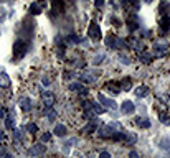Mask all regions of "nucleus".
I'll return each instance as SVG.
<instances>
[{
	"label": "nucleus",
	"mask_w": 170,
	"mask_h": 158,
	"mask_svg": "<svg viewBox=\"0 0 170 158\" xmlns=\"http://www.w3.org/2000/svg\"><path fill=\"white\" fill-rule=\"evenodd\" d=\"M28 40H25V38H18V40H15V43H13V58L15 60H18V58H23L28 53Z\"/></svg>",
	"instance_id": "obj_1"
},
{
	"label": "nucleus",
	"mask_w": 170,
	"mask_h": 158,
	"mask_svg": "<svg viewBox=\"0 0 170 158\" xmlns=\"http://www.w3.org/2000/svg\"><path fill=\"white\" fill-rule=\"evenodd\" d=\"M106 45L109 46V48H112V49H126L127 48V41H126V40L119 38V36H112V35L107 36Z\"/></svg>",
	"instance_id": "obj_2"
},
{
	"label": "nucleus",
	"mask_w": 170,
	"mask_h": 158,
	"mask_svg": "<svg viewBox=\"0 0 170 158\" xmlns=\"http://www.w3.org/2000/svg\"><path fill=\"white\" fill-rule=\"evenodd\" d=\"M167 51H169V43L167 41H155L152 46V56L155 58H162L167 54Z\"/></svg>",
	"instance_id": "obj_3"
},
{
	"label": "nucleus",
	"mask_w": 170,
	"mask_h": 158,
	"mask_svg": "<svg viewBox=\"0 0 170 158\" xmlns=\"http://www.w3.org/2000/svg\"><path fill=\"white\" fill-rule=\"evenodd\" d=\"M88 36L91 40H101V36H103V33H101V26L98 23H96L94 20L89 23L88 26Z\"/></svg>",
	"instance_id": "obj_4"
},
{
	"label": "nucleus",
	"mask_w": 170,
	"mask_h": 158,
	"mask_svg": "<svg viewBox=\"0 0 170 158\" xmlns=\"http://www.w3.org/2000/svg\"><path fill=\"white\" fill-rule=\"evenodd\" d=\"M32 36H33V23L30 18H27V20H23V26H21V38L30 41Z\"/></svg>",
	"instance_id": "obj_5"
},
{
	"label": "nucleus",
	"mask_w": 170,
	"mask_h": 158,
	"mask_svg": "<svg viewBox=\"0 0 170 158\" xmlns=\"http://www.w3.org/2000/svg\"><path fill=\"white\" fill-rule=\"evenodd\" d=\"M134 110H135V105L132 101H124L120 104V112L124 115H131V114H134Z\"/></svg>",
	"instance_id": "obj_6"
},
{
	"label": "nucleus",
	"mask_w": 170,
	"mask_h": 158,
	"mask_svg": "<svg viewBox=\"0 0 170 158\" xmlns=\"http://www.w3.org/2000/svg\"><path fill=\"white\" fill-rule=\"evenodd\" d=\"M69 91L78 92L79 96H86V94H88V89H86V86L81 84V82H71V84H69Z\"/></svg>",
	"instance_id": "obj_7"
},
{
	"label": "nucleus",
	"mask_w": 170,
	"mask_h": 158,
	"mask_svg": "<svg viewBox=\"0 0 170 158\" xmlns=\"http://www.w3.org/2000/svg\"><path fill=\"white\" fill-rule=\"evenodd\" d=\"M46 151V147L43 143H38V145H33L32 148L28 150V155H32V157H40V155H43Z\"/></svg>",
	"instance_id": "obj_8"
},
{
	"label": "nucleus",
	"mask_w": 170,
	"mask_h": 158,
	"mask_svg": "<svg viewBox=\"0 0 170 158\" xmlns=\"http://www.w3.org/2000/svg\"><path fill=\"white\" fill-rule=\"evenodd\" d=\"M33 107V101L30 97H21L20 99V109L23 110V112H30Z\"/></svg>",
	"instance_id": "obj_9"
},
{
	"label": "nucleus",
	"mask_w": 170,
	"mask_h": 158,
	"mask_svg": "<svg viewBox=\"0 0 170 158\" xmlns=\"http://www.w3.org/2000/svg\"><path fill=\"white\" fill-rule=\"evenodd\" d=\"M41 99H43V102H45V105H46V107H51V105L55 104V96L51 94L50 91L41 92Z\"/></svg>",
	"instance_id": "obj_10"
},
{
	"label": "nucleus",
	"mask_w": 170,
	"mask_h": 158,
	"mask_svg": "<svg viewBox=\"0 0 170 158\" xmlns=\"http://www.w3.org/2000/svg\"><path fill=\"white\" fill-rule=\"evenodd\" d=\"M112 134H114V129L111 125H104L99 129V137H103V138H111Z\"/></svg>",
	"instance_id": "obj_11"
},
{
	"label": "nucleus",
	"mask_w": 170,
	"mask_h": 158,
	"mask_svg": "<svg viewBox=\"0 0 170 158\" xmlns=\"http://www.w3.org/2000/svg\"><path fill=\"white\" fill-rule=\"evenodd\" d=\"M98 101H99L101 102V104H103V105H106V107H116V102H114L112 101V99H109V97H106V96H104V94H101V92H99V94H98Z\"/></svg>",
	"instance_id": "obj_12"
},
{
	"label": "nucleus",
	"mask_w": 170,
	"mask_h": 158,
	"mask_svg": "<svg viewBox=\"0 0 170 158\" xmlns=\"http://www.w3.org/2000/svg\"><path fill=\"white\" fill-rule=\"evenodd\" d=\"M45 117H46V120H48V122H53V120L58 117L56 110L53 109V105H51V107H46V109H45Z\"/></svg>",
	"instance_id": "obj_13"
},
{
	"label": "nucleus",
	"mask_w": 170,
	"mask_h": 158,
	"mask_svg": "<svg viewBox=\"0 0 170 158\" xmlns=\"http://www.w3.org/2000/svg\"><path fill=\"white\" fill-rule=\"evenodd\" d=\"M139 60H140L144 64H149L150 61H152V53H149V51H139Z\"/></svg>",
	"instance_id": "obj_14"
},
{
	"label": "nucleus",
	"mask_w": 170,
	"mask_h": 158,
	"mask_svg": "<svg viewBox=\"0 0 170 158\" xmlns=\"http://www.w3.org/2000/svg\"><path fill=\"white\" fill-rule=\"evenodd\" d=\"M55 135H58V137H66V134H68V129H66V125H63V123H58L56 127H55Z\"/></svg>",
	"instance_id": "obj_15"
},
{
	"label": "nucleus",
	"mask_w": 170,
	"mask_h": 158,
	"mask_svg": "<svg viewBox=\"0 0 170 158\" xmlns=\"http://www.w3.org/2000/svg\"><path fill=\"white\" fill-rule=\"evenodd\" d=\"M119 86H120V91H131L132 89V79L131 77H124Z\"/></svg>",
	"instance_id": "obj_16"
},
{
	"label": "nucleus",
	"mask_w": 170,
	"mask_h": 158,
	"mask_svg": "<svg viewBox=\"0 0 170 158\" xmlns=\"http://www.w3.org/2000/svg\"><path fill=\"white\" fill-rule=\"evenodd\" d=\"M127 46H131V48H134L135 51H140V49H142V41H140V40H135V38H129V41H127Z\"/></svg>",
	"instance_id": "obj_17"
},
{
	"label": "nucleus",
	"mask_w": 170,
	"mask_h": 158,
	"mask_svg": "<svg viewBox=\"0 0 170 158\" xmlns=\"http://www.w3.org/2000/svg\"><path fill=\"white\" fill-rule=\"evenodd\" d=\"M127 26H129V32L131 33H134L135 30L140 26V23H139V20H137V17H132L131 20H129V23H127Z\"/></svg>",
	"instance_id": "obj_18"
},
{
	"label": "nucleus",
	"mask_w": 170,
	"mask_h": 158,
	"mask_svg": "<svg viewBox=\"0 0 170 158\" xmlns=\"http://www.w3.org/2000/svg\"><path fill=\"white\" fill-rule=\"evenodd\" d=\"M124 142L127 145H134L137 142V135L132 134V132H127V134H124Z\"/></svg>",
	"instance_id": "obj_19"
},
{
	"label": "nucleus",
	"mask_w": 170,
	"mask_h": 158,
	"mask_svg": "<svg viewBox=\"0 0 170 158\" xmlns=\"http://www.w3.org/2000/svg\"><path fill=\"white\" fill-rule=\"evenodd\" d=\"M147 94H149V87H147V86H139V87L135 89V96H137V97H145Z\"/></svg>",
	"instance_id": "obj_20"
},
{
	"label": "nucleus",
	"mask_w": 170,
	"mask_h": 158,
	"mask_svg": "<svg viewBox=\"0 0 170 158\" xmlns=\"http://www.w3.org/2000/svg\"><path fill=\"white\" fill-rule=\"evenodd\" d=\"M41 10H43V7L38 4V2H35V4L30 5V13H32V15H40V13H41Z\"/></svg>",
	"instance_id": "obj_21"
},
{
	"label": "nucleus",
	"mask_w": 170,
	"mask_h": 158,
	"mask_svg": "<svg viewBox=\"0 0 170 158\" xmlns=\"http://www.w3.org/2000/svg\"><path fill=\"white\" fill-rule=\"evenodd\" d=\"M0 86H2V87H8V86H10V77H8V74L0 73Z\"/></svg>",
	"instance_id": "obj_22"
},
{
	"label": "nucleus",
	"mask_w": 170,
	"mask_h": 158,
	"mask_svg": "<svg viewBox=\"0 0 170 158\" xmlns=\"http://www.w3.org/2000/svg\"><path fill=\"white\" fill-rule=\"evenodd\" d=\"M94 130H98V123L96 122H89L88 125L84 127V129H83V132H84V134H92V132H94Z\"/></svg>",
	"instance_id": "obj_23"
},
{
	"label": "nucleus",
	"mask_w": 170,
	"mask_h": 158,
	"mask_svg": "<svg viewBox=\"0 0 170 158\" xmlns=\"http://www.w3.org/2000/svg\"><path fill=\"white\" fill-rule=\"evenodd\" d=\"M106 87L109 89L112 94H119V92H120V86H119V84H114V82H107Z\"/></svg>",
	"instance_id": "obj_24"
},
{
	"label": "nucleus",
	"mask_w": 170,
	"mask_h": 158,
	"mask_svg": "<svg viewBox=\"0 0 170 158\" xmlns=\"http://www.w3.org/2000/svg\"><path fill=\"white\" fill-rule=\"evenodd\" d=\"M5 127H7L8 130H13V129H15V120H13V115H10V117H7V119H5Z\"/></svg>",
	"instance_id": "obj_25"
},
{
	"label": "nucleus",
	"mask_w": 170,
	"mask_h": 158,
	"mask_svg": "<svg viewBox=\"0 0 170 158\" xmlns=\"http://www.w3.org/2000/svg\"><path fill=\"white\" fill-rule=\"evenodd\" d=\"M81 79H83L84 82H89V84H92V82L96 81L94 77H92V74H89V73H83V74H81Z\"/></svg>",
	"instance_id": "obj_26"
},
{
	"label": "nucleus",
	"mask_w": 170,
	"mask_h": 158,
	"mask_svg": "<svg viewBox=\"0 0 170 158\" xmlns=\"http://www.w3.org/2000/svg\"><path fill=\"white\" fill-rule=\"evenodd\" d=\"M91 110H92L94 114H104V112H106V109H104V107H101V105L94 104V102H92V107H91Z\"/></svg>",
	"instance_id": "obj_27"
},
{
	"label": "nucleus",
	"mask_w": 170,
	"mask_h": 158,
	"mask_svg": "<svg viewBox=\"0 0 170 158\" xmlns=\"http://www.w3.org/2000/svg\"><path fill=\"white\" fill-rule=\"evenodd\" d=\"M137 125H140L142 129H147V127H150V122L147 119H140V117H139V119H137Z\"/></svg>",
	"instance_id": "obj_28"
},
{
	"label": "nucleus",
	"mask_w": 170,
	"mask_h": 158,
	"mask_svg": "<svg viewBox=\"0 0 170 158\" xmlns=\"http://www.w3.org/2000/svg\"><path fill=\"white\" fill-rule=\"evenodd\" d=\"M27 130H28L30 134H35L36 130H38V127H36V123H33V122H30V123H27V127H25Z\"/></svg>",
	"instance_id": "obj_29"
},
{
	"label": "nucleus",
	"mask_w": 170,
	"mask_h": 158,
	"mask_svg": "<svg viewBox=\"0 0 170 158\" xmlns=\"http://www.w3.org/2000/svg\"><path fill=\"white\" fill-rule=\"evenodd\" d=\"M160 148H163V150H165V148H170V138H162V140H160Z\"/></svg>",
	"instance_id": "obj_30"
},
{
	"label": "nucleus",
	"mask_w": 170,
	"mask_h": 158,
	"mask_svg": "<svg viewBox=\"0 0 170 158\" xmlns=\"http://www.w3.org/2000/svg\"><path fill=\"white\" fill-rule=\"evenodd\" d=\"M160 122L162 123H165V125H170V117L169 115H165V114H160Z\"/></svg>",
	"instance_id": "obj_31"
},
{
	"label": "nucleus",
	"mask_w": 170,
	"mask_h": 158,
	"mask_svg": "<svg viewBox=\"0 0 170 158\" xmlns=\"http://www.w3.org/2000/svg\"><path fill=\"white\" fill-rule=\"evenodd\" d=\"M160 25H162V30H169L170 28V20L169 18H163V20L160 21Z\"/></svg>",
	"instance_id": "obj_32"
},
{
	"label": "nucleus",
	"mask_w": 170,
	"mask_h": 158,
	"mask_svg": "<svg viewBox=\"0 0 170 158\" xmlns=\"http://www.w3.org/2000/svg\"><path fill=\"white\" fill-rule=\"evenodd\" d=\"M41 142H43V143H46V142H51V134H50V132H45V134L41 135Z\"/></svg>",
	"instance_id": "obj_33"
},
{
	"label": "nucleus",
	"mask_w": 170,
	"mask_h": 158,
	"mask_svg": "<svg viewBox=\"0 0 170 158\" xmlns=\"http://www.w3.org/2000/svg\"><path fill=\"white\" fill-rule=\"evenodd\" d=\"M15 130V140H21V138H23V132H21V130H18V129H13Z\"/></svg>",
	"instance_id": "obj_34"
},
{
	"label": "nucleus",
	"mask_w": 170,
	"mask_h": 158,
	"mask_svg": "<svg viewBox=\"0 0 170 158\" xmlns=\"http://www.w3.org/2000/svg\"><path fill=\"white\" fill-rule=\"evenodd\" d=\"M68 43H71V45H73V43H79V38L76 35H69L68 36Z\"/></svg>",
	"instance_id": "obj_35"
},
{
	"label": "nucleus",
	"mask_w": 170,
	"mask_h": 158,
	"mask_svg": "<svg viewBox=\"0 0 170 158\" xmlns=\"http://www.w3.org/2000/svg\"><path fill=\"white\" fill-rule=\"evenodd\" d=\"M104 58H106L104 54H98V56L94 58V61H92V63H94V64H99L101 61H104Z\"/></svg>",
	"instance_id": "obj_36"
},
{
	"label": "nucleus",
	"mask_w": 170,
	"mask_h": 158,
	"mask_svg": "<svg viewBox=\"0 0 170 158\" xmlns=\"http://www.w3.org/2000/svg\"><path fill=\"white\" fill-rule=\"evenodd\" d=\"M94 115H96V114L92 112L91 109H88V112H86V119H88V120H94V119H92V117H94Z\"/></svg>",
	"instance_id": "obj_37"
},
{
	"label": "nucleus",
	"mask_w": 170,
	"mask_h": 158,
	"mask_svg": "<svg viewBox=\"0 0 170 158\" xmlns=\"http://www.w3.org/2000/svg\"><path fill=\"white\" fill-rule=\"evenodd\" d=\"M94 5H96L98 8H101V7L104 5V0H94Z\"/></svg>",
	"instance_id": "obj_38"
},
{
	"label": "nucleus",
	"mask_w": 170,
	"mask_h": 158,
	"mask_svg": "<svg viewBox=\"0 0 170 158\" xmlns=\"http://www.w3.org/2000/svg\"><path fill=\"white\" fill-rule=\"evenodd\" d=\"M120 63H124V64H131V60L126 56H120Z\"/></svg>",
	"instance_id": "obj_39"
},
{
	"label": "nucleus",
	"mask_w": 170,
	"mask_h": 158,
	"mask_svg": "<svg viewBox=\"0 0 170 158\" xmlns=\"http://www.w3.org/2000/svg\"><path fill=\"white\" fill-rule=\"evenodd\" d=\"M129 2H131V4L134 5V8H135V10L139 8V0H129Z\"/></svg>",
	"instance_id": "obj_40"
},
{
	"label": "nucleus",
	"mask_w": 170,
	"mask_h": 158,
	"mask_svg": "<svg viewBox=\"0 0 170 158\" xmlns=\"http://www.w3.org/2000/svg\"><path fill=\"white\" fill-rule=\"evenodd\" d=\"M99 157H103V158H109V157H111V153H109V151H101Z\"/></svg>",
	"instance_id": "obj_41"
},
{
	"label": "nucleus",
	"mask_w": 170,
	"mask_h": 158,
	"mask_svg": "<svg viewBox=\"0 0 170 158\" xmlns=\"http://www.w3.org/2000/svg\"><path fill=\"white\" fill-rule=\"evenodd\" d=\"M43 84H45V86H50V84H51L50 77H43Z\"/></svg>",
	"instance_id": "obj_42"
},
{
	"label": "nucleus",
	"mask_w": 170,
	"mask_h": 158,
	"mask_svg": "<svg viewBox=\"0 0 170 158\" xmlns=\"http://www.w3.org/2000/svg\"><path fill=\"white\" fill-rule=\"evenodd\" d=\"M5 155H7V150L4 147H0V157H5Z\"/></svg>",
	"instance_id": "obj_43"
},
{
	"label": "nucleus",
	"mask_w": 170,
	"mask_h": 158,
	"mask_svg": "<svg viewBox=\"0 0 170 158\" xmlns=\"http://www.w3.org/2000/svg\"><path fill=\"white\" fill-rule=\"evenodd\" d=\"M4 117H5V110H4V109H0V120L4 119Z\"/></svg>",
	"instance_id": "obj_44"
},
{
	"label": "nucleus",
	"mask_w": 170,
	"mask_h": 158,
	"mask_svg": "<svg viewBox=\"0 0 170 158\" xmlns=\"http://www.w3.org/2000/svg\"><path fill=\"white\" fill-rule=\"evenodd\" d=\"M129 157L135 158V157H139V155H137V151H131V153H129Z\"/></svg>",
	"instance_id": "obj_45"
},
{
	"label": "nucleus",
	"mask_w": 170,
	"mask_h": 158,
	"mask_svg": "<svg viewBox=\"0 0 170 158\" xmlns=\"http://www.w3.org/2000/svg\"><path fill=\"white\" fill-rule=\"evenodd\" d=\"M2 138H4V132H0V140H2Z\"/></svg>",
	"instance_id": "obj_46"
},
{
	"label": "nucleus",
	"mask_w": 170,
	"mask_h": 158,
	"mask_svg": "<svg viewBox=\"0 0 170 158\" xmlns=\"http://www.w3.org/2000/svg\"><path fill=\"white\" fill-rule=\"evenodd\" d=\"M145 2H147V4H152V0H145Z\"/></svg>",
	"instance_id": "obj_47"
}]
</instances>
